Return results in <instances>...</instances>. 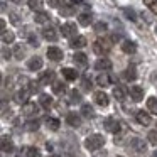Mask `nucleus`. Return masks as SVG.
I'll return each mask as SVG.
<instances>
[{
	"instance_id": "nucleus-45",
	"label": "nucleus",
	"mask_w": 157,
	"mask_h": 157,
	"mask_svg": "<svg viewBox=\"0 0 157 157\" xmlns=\"http://www.w3.org/2000/svg\"><path fill=\"white\" fill-rule=\"evenodd\" d=\"M49 4V7H59L61 5V0H46Z\"/></svg>"
},
{
	"instance_id": "nucleus-20",
	"label": "nucleus",
	"mask_w": 157,
	"mask_h": 157,
	"mask_svg": "<svg viewBox=\"0 0 157 157\" xmlns=\"http://www.w3.org/2000/svg\"><path fill=\"white\" fill-rule=\"evenodd\" d=\"M63 76H64L66 81H75L76 78H78V73H76V69L73 68H63Z\"/></svg>"
},
{
	"instance_id": "nucleus-5",
	"label": "nucleus",
	"mask_w": 157,
	"mask_h": 157,
	"mask_svg": "<svg viewBox=\"0 0 157 157\" xmlns=\"http://www.w3.org/2000/svg\"><path fill=\"white\" fill-rule=\"evenodd\" d=\"M149 113H150V112H144V110H139V112L135 113V120L140 123V125H144V127L150 125V123H152V118H150Z\"/></svg>"
},
{
	"instance_id": "nucleus-18",
	"label": "nucleus",
	"mask_w": 157,
	"mask_h": 157,
	"mask_svg": "<svg viewBox=\"0 0 157 157\" xmlns=\"http://www.w3.org/2000/svg\"><path fill=\"white\" fill-rule=\"evenodd\" d=\"M39 83H41V86H46V85H49V83H54V73L52 71H44L41 76H39Z\"/></svg>"
},
{
	"instance_id": "nucleus-15",
	"label": "nucleus",
	"mask_w": 157,
	"mask_h": 157,
	"mask_svg": "<svg viewBox=\"0 0 157 157\" xmlns=\"http://www.w3.org/2000/svg\"><path fill=\"white\" fill-rule=\"evenodd\" d=\"M95 103H96V105H100V106H108V103H110L108 95L103 93V91H96L95 93Z\"/></svg>"
},
{
	"instance_id": "nucleus-34",
	"label": "nucleus",
	"mask_w": 157,
	"mask_h": 157,
	"mask_svg": "<svg viewBox=\"0 0 157 157\" xmlns=\"http://www.w3.org/2000/svg\"><path fill=\"white\" fill-rule=\"evenodd\" d=\"M12 52H14V56L17 59H22L25 56V48L22 44H15V48H14V51H12Z\"/></svg>"
},
{
	"instance_id": "nucleus-23",
	"label": "nucleus",
	"mask_w": 157,
	"mask_h": 157,
	"mask_svg": "<svg viewBox=\"0 0 157 157\" xmlns=\"http://www.w3.org/2000/svg\"><path fill=\"white\" fill-rule=\"evenodd\" d=\"M78 22L79 25H90L91 24V12H81L78 15Z\"/></svg>"
},
{
	"instance_id": "nucleus-43",
	"label": "nucleus",
	"mask_w": 157,
	"mask_h": 157,
	"mask_svg": "<svg viewBox=\"0 0 157 157\" xmlns=\"http://www.w3.org/2000/svg\"><path fill=\"white\" fill-rule=\"evenodd\" d=\"M123 12H125V15H127V17H128L130 19V21H135V14H133V10H132V9H123Z\"/></svg>"
},
{
	"instance_id": "nucleus-48",
	"label": "nucleus",
	"mask_w": 157,
	"mask_h": 157,
	"mask_svg": "<svg viewBox=\"0 0 157 157\" xmlns=\"http://www.w3.org/2000/svg\"><path fill=\"white\" fill-rule=\"evenodd\" d=\"M83 88H85V90H91V81H90V79H83Z\"/></svg>"
},
{
	"instance_id": "nucleus-17",
	"label": "nucleus",
	"mask_w": 157,
	"mask_h": 157,
	"mask_svg": "<svg viewBox=\"0 0 157 157\" xmlns=\"http://www.w3.org/2000/svg\"><path fill=\"white\" fill-rule=\"evenodd\" d=\"M112 81H113L112 76L106 75V73H100L98 78H96V83H98L101 88H106V86H110V85H112Z\"/></svg>"
},
{
	"instance_id": "nucleus-54",
	"label": "nucleus",
	"mask_w": 157,
	"mask_h": 157,
	"mask_svg": "<svg viewBox=\"0 0 157 157\" xmlns=\"http://www.w3.org/2000/svg\"><path fill=\"white\" fill-rule=\"evenodd\" d=\"M117 157H122V155H117Z\"/></svg>"
},
{
	"instance_id": "nucleus-7",
	"label": "nucleus",
	"mask_w": 157,
	"mask_h": 157,
	"mask_svg": "<svg viewBox=\"0 0 157 157\" xmlns=\"http://www.w3.org/2000/svg\"><path fill=\"white\" fill-rule=\"evenodd\" d=\"M130 147H132L133 152H139V154H142L147 150V144L144 142L142 139H132L130 140Z\"/></svg>"
},
{
	"instance_id": "nucleus-24",
	"label": "nucleus",
	"mask_w": 157,
	"mask_h": 157,
	"mask_svg": "<svg viewBox=\"0 0 157 157\" xmlns=\"http://www.w3.org/2000/svg\"><path fill=\"white\" fill-rule=\"evenodd\" d=\"M75 63L76 66H86L88 64V56L85 52H75Z\"/></svg>"
},
{
	"instance_id": "nucleus-8",
	"label": "nucleus",
	"mask_w": 157,
	"mask_h": 157,
	"mask_svg": "<svg viewBox=\"0 0 157 157\" xmlns=\"http://www.w3.org/2000/svg\"><path fill=\"white\" fill-rule=\"evenodd\" d=\"M37 105L32 101H27L25 105H22V113H24V117H36L37 115Z\"/></svg>"
},
{
	"instance_id": "nucleus-31",
	"label": "nucleus",
	"mask_w": 157,
	"mask_h": 157,
	"mask_svg": "<svg viewBox=\"0 0 157 157\" xmlns=\"http://www.w3.org/2000/svg\"><path fill=\"white\" fill-rule=\"evenodd\" d=\"M46 125H48V128L49 130H59V125H61V123H59V120L58 118H52V117H48V118H46Z\"/></svg>"
},
{
	"instance_id": "nucleus-52",
	"label": "nucleus",
	"mask_w": 157,
	"mask_h": 157,
	"mask_svg": "<svg viewBox=\"0 0 157 157\" xmlns=\"http://www.w3.org/2000/svg\"><path fill=\"white\" fill-rule=\"evenodd\" d=\"M154 157H157V150H155V152H154Z\"/></svg>"
},
{
	"instance_id": "nucleus-42",
	"label": "nucleus",
	"mask_w": 157,
	"mask_h": 157,
	"mask_svg": "<svg viewBox=\"0 0 157 157\" xmlns=\"http://www.w3.org/2000/svg\"><path fill=\"white\" fill-rule=\"evenodd\" d=\"M59 14L63 15V17H71L75 12H73V7H61V12Z\"/></svg>"
},
{
	"instance_id": "nucleus-50",
	"label": "nucleus",
	"mask_w": 157,
	"mask_h": 157,
	"mask_svg": "<svg viewBox=\"0 0 157 157\" xmlns=\"http://www.w3.org/2000/svg\"><path fill=\"white\" fill-rule=\"evenodd\" d=\"M71 4H76V5H78V4H83V0H71Z\"/></svg>"
},
{
	"instance_id": "nucleus-49",
	"label": "nucleus",
	"mask_w": 157,
	"mask_h": 157,
	"mask_svg": "<svg viewBox=\"0 0 157 157\" xmlns=\"http://www.w3.org/2000/svg\"><path fill=\"white\" fill-rule=\"evenodd\" d=\"M0 29H2V31H5V21H4V19L0 21Z\"/></svg>"
},
{
	"instance_id": "nucleus-27",
	"label": "nucleus",
	"mask_w": 157,
	"mask_h": 157,
	"mask_svg": "<svg viewBox=\"0 0 157 157\" xmlns=\"http://www.w3.org/2000/svg\"><path fill=\"white\" fill-rule=\"evenodd\" d=\"M25 157H41V152H39L37 147H24L22 149Z\"/></svg>"
},
{
	"instance_id": "nucleus-1",
	"label": "nucleus",
	"mask_w": 157,
	"mask_h": 157,
	"mask_svg": "<svg viewBox=\"0 0 157 157\" xmlns=\"http://www.w3.org/2000/svg\"><path fill=\"white\" fill-rule=\"evenodd\" d=\"M103 145H105V137L101 133H91L90 137L85 139V147L90 152H95V150L101 149Z\"/></svg>"
},
{
	"instance_id": "nucleus-29",
	"label": "nucleus",
	"mask_w": 157,
	"mask_h": 157,
	"mask_svg": "<svg viewBox=\"0 0 157 157\" xmlns=\"http://www.w3.org/2000/svg\"><path fill=\"white\" fill-rule=\"evenodd\" d=\"M147 110H149L150 113H154V115H157V98L155 96L147 98Z\"/></svg>"
},
{
	"instance_id": "nucleus-2",
	"label": "nucleus",
	"mask_w": 157,
	"mask_h": 157,
	"mask_svg": "<svg viewBox=\"0 0 157 157\" xmlns=\"http://www.w3.org/2000/svg\"><path fill=\"white\" fill-rule=\"evenodd\" d=\"M112 44H113L112 39H105V37L96 39V41L93 42V52H95V54H98V56H101V54H105V52L110 51Z\"/></svg>"
},
{
	"instance_id": "nucleus-47",
	"label": "nucleus",
	"mask_w": 157,
	"mask_h": 157,
	"mask_svg": "<svg viewBox=\"0 0 157 157\" xmlns=\"http://www.w3.org/2000/svg\"><path fill=\"white\" fill-rule=\"evenodd\" d=\"M2 52H4V54H2V58H4V59H10V58H12V54H10L12 51H7V49H2Z\"/></svg>"
},
{
	"instance_id": "nucleus-25",
	"label": "nucleus",
	"mask_w": 157,
	"mask_h": 157,
	"mask_svg": "<svg viewBox=\"0 0 157 157\" xmlns=\"http://www.w3.org/2000/svg\"><path fill=\"white\" fill-rule=\"evenodd\" d=\"M14 150V144H12V140L9 139L7 135L2 137V152H12Z\"/></svg>"
},
{
	"instance_id": "nucleus-9",
	"label": "nucleus",
	"mask_w": 157,
	"mask_h": 157,
	"mask_svg": "<svg viewBox=\"0 0 157 157\" xmlns=\"http://www.w3.org/2000/svg\"><path fill=\"white\" fill-rule=\"evenodd\" d=\"M66 122H68L69 127H75V128H78V127L81 125V117H79L76 112H69L68 115H66Z\"/></svg>"
},
{
	"instance_id": "nucleus-30",
	"label": "nucleus",
	"mask_w": 157,
	"mask_h": 157,
	"mask_svg": "<svg viewBox=\"0 0 157 157\" xmlns=\"http://www.w3.org/2000/svg\"><path fill=\"white\" fill-rule=\"evenodd\" d=\"M52 93H56V95H63V93H66V85L63 81H54L52 83Z\"/></svg>"
},
{
	"instance_id": "nucleus-51",
	"label": "nucleus",
	"mask_w": 157,
	"mask_h": 157,
	"mask_svg": "<svg viewBox=\"0 0 157 157\" xmlns=\"http://www.w3.org/2000/svg\"><path fill=\"white\" fill-rule=\"evenodd\" d=\"M12 2H14V4H21L22 0H12Z\"/></svg>"
},
{
	"instance_id": "nucleus-13",
	"label": "nucleus",
	"mask_w": 157,
	"mask_h": 157,
	"mask_svg": "<svg viewBox=\"0 0 157 157\" xmlns=\"http://www.w3.org/2000/svg\"><path fill=\"white\" fill-rule=\"evenodd\" d=\"M27 68L31 69V71H39V69L42 68V59L39 58V56H32L27 61Z\"/></svg>"
},
{
	"instance_id": "nucleus-4",
	"label": "nucleus",
	"mask_w": 157,
	"mask_h": 157,
	"mask_svg": "<svg viewBox=\"0 0 157 157\" xmlns=\"http://www.w3.org/2000/svg\"><path fill=\"white\" fill-rule=\"evenodd\" d=\"M61 32H63L64 37L73 39V37H76V34H78V25H76L75 22H66V24L61 25Z\"/></svg>"
},
{
	"instance_id": "nucleus-26",
	"label": "nucleus",
	"mask_w": 157,
	"mask_h": 157,
	"mask_svg": "<svg viewBox=\"0 0 157 157\" xmlns=\"http://www.w3.org/2000/svg\"><path fill=\"white\" fill-rule=\"evenodd\" d=\"M34 21L37 22V24H48L49 22V14L48 12H36V15H34Z\"/></svg>"
},
{
	"instance_id": "nucleus-46",
	"label": "nucleus",
	"mask_w": 157,
	"mask_h": 157,
	"mask_svg": "<svg viewBox=\"0 0 157 157\" xmlns=\"http://www.w3.org/2000/svg\"><path fill=\"white\" fill-rule=\"evenodd\" d=\"M29 42H31L32 46H36V48L39 46V41H37V37H36V36H31V37H29Z\"/></svg>"
},
{
	"instance_id": "nucleus-41",
	"label": "nucleus",
	"mask_w": 157,
	"mask_h": 157,
	"mask_svg": "<svg viewBox=\"0 0 157 157\" xmlns=\"http://www.w3.org/2000/svg\"><path fill=\"white\" fill-rule=\"evenodd\" d=\"M9 19H10V22L14 25H21V17H19L15 12H9Z\"/></svg>"
},
{
	"instance_id": "nucleus-12",
	"label": "nucleus",
	"mask_w": 157,
	"mask_h": 157,
	"mask_svg": "<svg viewBox=\"0 0 157 157\" xmlns=\"http://www.w3.org/2000/svg\"><path fill=\"white\" fill-rule=\"evenodd\" d=\"M122 78L125 79V81H135V79H137V69H135V66L130 64L128 68L122 73Z\"/></svg>"
},
{
	"instance_id": "nucleus-35",
	"label": "nucleus",
	"mask_w": 157,
	"mask_h": 157,
	"mask_svg": "<svg viewBox=\"0 0 157 157\" xmlns=\"http://www.w3.org/2000/svg\"><path fill=\"white\" fill-rule=\"evenodd\" d=\"M44 0H27V5L32 9V10H41Z\"/></svg>"
},
{
	"instance_id": "nucleus-11",
	"label": "nucleus",
	"mask_w": 157,
	"mask_h": 157,
	"mask_svg": "<svg viewBox=\"0 0 157 157\" xmlns=\"http://www.w3.org/2000/svg\"><path fill=\"white\" fill-rule=\"evenodd\" d=\"M42 36H44V39H46V41H49V42L58 41L56 31H54V27H51V25H46V27L42 29Z\"/></svg>"
},
{
	"instance_id": "nucleus-3",
	"label": "nucleus",
	"mask_w": 157,
	"mask_h": 157,
	"mask_svg": "<svg viewBox=\"0 0 157 157\" xmlns=\"http://www.w3.org/2000/svg\"><path fill=\"white\" fill-rule=\"evenodd\" d=\"M103 125H105V130H108V132H112V133H120L122 130H125V123H122L120 120H117L115 117L105 118Z\"/></svg>"
},
{
	"instance_id": "nucleus-16",
	"label": "nucleus",
	"mask_w": 157,
	"mask_h": 157,
	"mask_svg": "<svg viewBox=\"0 0 157 157\" xmlns=\"http://www.w3.org/2000/svg\"><path fill=\"white\" fill-rule=\"evenodd\" d=\"M95 68L98 69V71H108L110 68H112V61L106 58H100L98 61L95 63Z\"/></svg>"
},
{
	"instance_id": "nucleus-32",
	"label": "nucleus",
	"mask_w": 157,
	"mask_h": 157,
	"mask_svg": "<svg viewBox=\"0 0 157 157\" xmlns=\"http://www.w3.org/2000/svg\"><path fill=\"white\" fill-rule=\"evenodd\" d=\"M14 39H15L14 32L2 31V42H4V44H12V42H14Z\"/></svg>"
},
{
	"instance_id": "nucleus-22",
	"label": "nucleus",
	"mask_w": 157,
	"mask_h": 157,
	"mask_svg": "<svg viewBox=\"0 0 157 157\" xmlns=\"http://www.w3.org/2000/svg\"><path fill=\"white\" fill-rule=\"evenodd\" d=\"M125 95H127V90L123 88V86H115L113 88V96H115V100H118V101H123L125 100Z\"/></svg>"
},
{
	"instance_id": "nucleus-33",
	"label": "nucleus",
	"mask_w": 157,
	"mask_h": 157,
	"mask_svg": "<svg viewBox=\"0 0 157 157\" xmlns=\"http://www.w3.org/2000/svg\"><path fill=\"white\" fill-rule=\"evenodd\" d=\"M81 115L86 117V118H93L95 117V110H93L91 105H83L81 106Z\"/></svg>"
},
{
	"instance_id": "nucleus-44",
	"label": "nucleus",
	"mask_w": 157,
	"mask_h": 157,
	"mask_svg": "<svg viewBox=\"0 0 157 157\" xmlns=\"http://www.w3.org/2000/svg\"><path fill=\"white\" fill-rule=\"evenodd\" d=\"M93 157H106V150H95L93 152Z\"/></svg>"
},
{
	"instance_id": "nucleus-40",
	"label": "nucleus",
	"mask_w": 157,
	"mask_h": 157,
	"mask_svg": "<svg viewBox=\"0 0 157 157\" xmlns=\"http://www.w3.org/2000/svg\"><path fill=\"white\" fill-rule=\"evenodd\" d=\"M147 139H149V142L152 144V145H157V130H150V132L147 133Z\"/></svg>"
},
{
	"instance_id": "nucleus-38",
	"label": "nucleus",
	"mask_w": 157,
	"mask_h": 157,
	"mask_svg": "<svg viewBox=\"0 0 157 157\" xmlns=\"http://www.w3.org/2000/svg\"><path fill=\"white\" fill-rule=\"evenodd\" d=\"M144 4L150 9V12H154L157 15V0H144Z\"/></svg>"
},
{
	"instance_id": "nucleus-10",
	"label": "nucleus",
	"mask_w": 157,
	"mask_h": 157,
	"mask_svg": "<svg viewBox=\"0 0 157 157\" xmlns=\"http://www.w3.org/2000/svg\"><path fill=\"white\" fill-rule=\"evenodd\" d=\"M46 52H48V58L51 59V61H56V63H58V61H61V59H63V56H64V54H63V51H61V49H59V48H56V46L49 48Z\"/></svg>"
},
{
	"instance_id": "nucleus-14",
	"label": "nucleus",
	"mask_w": 157,
	"mask_h": 157,
	"mask_svg": "<svg viewBox=\"0 0 157 157\" xmlns=\"http://www.w3.org/2000/svg\"><path fill=\"white\" fill-rule=\"evenodd\" d=\"M130 96H132V100L133 101H142L144 100V88H140V86H132V88H130Z\"/></svg>"
},
{
	"instance_id": "nucleus-53",
	"label": "nucleus",
	"mask_w": 157,
	"mask_h": 157,
	"mask_svg": "<svg viewBox=\"0 0 157 157\" xmlns=\"http://www.w3.org/2000/svg\"><path fill=\"white\" fill-rule=\"evenodd\" d=\"M155 36H157V25H155Z\"/></svg>"
},
{
	"instance_id": "nucleus-28",
	"label": "nucleus",
	"mask_w": 157,
	"mask_h": 157,
	"mask_svg": "<svg viewBox=\"0 0 157 157\" xmlns=\"http://www.w3.org/2000/svg\"><path fill=\"white\" fill-rule=\"evenodd\" d=\"M39 105H41L42 108L49 110L52 106V98L49 95H41V98H39Z\"/></svg>"
},
{
	"instance_id": "nucleus-37",
	"label": "nucleus",
	"mask_w": 157,
	"mask_h": 157,
	"mask_svg": "<svg viewBox=\"0 0 157 157\" xmlns=\"http://www.w3.org/2000/svg\"><path fill=\"white\" fill-rule=\"evenodd\" d=\"M69 101H71V103H79V101H81V95H79V91L73 90V91L69 93Z\"/></svg>"
},
{
	"instance_id": "nucleus-36",
	"label": "nucleus",
	"mask_w": 157,
	"mask_h": 157,
	"mask_svg": "<svg viewBox=\"0 0 157 157\" xmlns=\"http://www.w3.org/2000/svg\"><path fill=\"white\" fill-rule=\"evenodd\" d=\"M37 128H39V122H37V120H29V122L25 123V130H29V132H36Z\"/></svg>"
},
{
	"instance_id": "nucleus-6",
	"label": "nucleus",
	"mask_w": 157,
	"mask_h": 157,
	"mask_svg": "<svg viewBox=\"0 0 157 157\" xmlns=\"http://www.w3.org/2000/svg\"><path fill=\"white\" fill-rule=\"evenodd\" d=\"M29 96H31V91H29V90H19L14 95V100H15L17 105H25V103L29 101Z\"/></svg>"
},
{
	"instance_id": "nucleus-19",
	"label": "nucleus",
	"mask_w": 157,
	"mask_h": 157,
	"mask_svg": "<svg viewBox=\"0 0 157 157\" xmlns=\"http://www.w3.org/2000/svg\"><path fill=\"white\" fill-rule=\"evenodd\" d=\"M122 51L125 54H135L137 52V44L133 41H123L122 42Z\"/></svg>"
},
{
	"instance_id": "nucleus-39",
	"label": "nucleus",
	"mask_w": 157,
	"mask_h": 157,
	"mask_svg": "<svg viewBox=\"0 0 157 157\" xmlns=\"http://www.w3.org/2000/svg\"><path fill=\"white\" fill-rule=\"evenodd\" d=\"M93 29H95L96 34H103V32H106V24L105 22H96Z\"/></svg>"
},
{
	"instance_id": "nucleus-21",
	"label": "nucleus",
	"mask_w": 157,
	"mask_h": 157,
	"mask_svg": "<svg viewBox=\"0 0 157 157\" xmlns=\"http://www.w3.org/2000/svg\"><path fill=\"white\" fill-rule=\"evenodd\" d=\"M85 46H86V37L85 36H76V37L71 39V48L81 49V48H85Z\"/></svg>"
}]
</instances>
